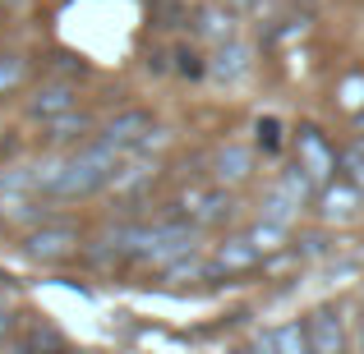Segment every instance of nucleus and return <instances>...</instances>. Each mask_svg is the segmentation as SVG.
<instances>
[{
    "label": "nucleus",
    "instance_id": "nucleus-1",
    "mask_svg": "<svg viewBox=\"0 0 364 354\" xmlns=\"http://www.w3.org/2000/svg\"><path fill=\"white\" fill-rule=\"evenodd\" d=\"M314 354H341V331L332 313H318V322H314Z\"/></svg>",
    "mask_w": 364,
    "mask_h": 354
}]
</instances>
